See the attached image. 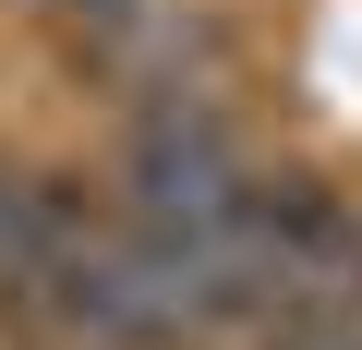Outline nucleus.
Instances as JSON below:
<instances>
[{
  "mask_svg": "<svg viewBox=\"0 0 362 350\" xmlns=\"http://www.w3.org/2000/svg\"><path fill=\"white\" fill-rule=\"evenodd\" d=\"M242 194H254V157L218 121V97H145V121H133V230L230 242Z\"/></svg>",
  "mask_w": 362,
  "mask_h": 350,
  "instance_id": "f257e3e1",
  "label": "nucleus"
},
{
  "mask_svg": "<svg viewBox=\"0 0 362 350\" xmlns=\"http://www.w3.org/2000/svg\"><path fill=\"white\" fill-rule=\"evenodd\" d=\"M266 350H362V326H350V314H290Z\"/></svg>",
  "mask_w": 362,
  "mask_h": 350,
  "instance_id": "f03ea898",
  "label": "nucleus"
}]
</instances>
